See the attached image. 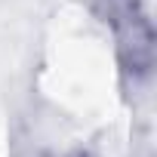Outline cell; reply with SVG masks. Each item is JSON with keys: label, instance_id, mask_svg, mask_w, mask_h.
Returning <instances> with one entry per match:
<instances>
[{"label": "cell", "instance_id": "1", "mask_svg": "<svg viewBox=\"0 0 157 157\" xmlns=\"http://www.w3.org/2000/svg\"><path fill=\"white\" fill-rule=\"evenodd\" d=\"M108 28L123 93H142L154 74V22L145 0H86Z\"/></svg>", "mask_w": 157, "mask_h": 157}, {"label": "cell", "instance_id": "2", "mask_svg": "<svg viewBox=\"0 0 157 157\" xmlns=\"http://www.w3.org/2000/svg\"><path fill=\"white\" fill-rule=\"evenodd\" d=\"M49 157H90V151L77 148V151H65V154H49Z\"/></svg>", "mask_w": 157, "mask_h": 157}]
</instances>
